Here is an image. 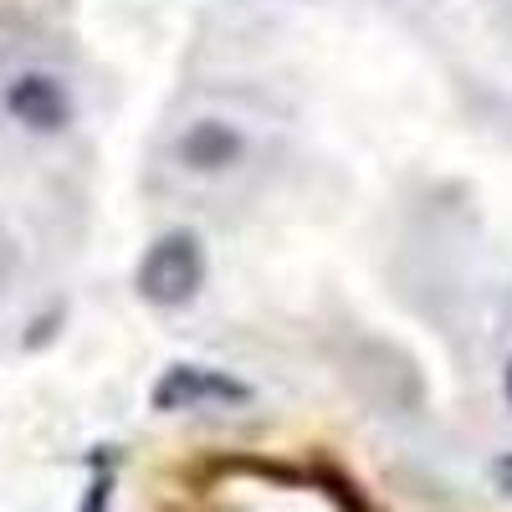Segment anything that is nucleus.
Returning <instances> with one entry per match:
<instances>
[{
    "label": "nucleus",
    "mask_w": 512,
    "mask_h": 512,
    "mask_svg": "<svg viewBox=\"0 0 512 512\" xmlns=\"http://www.w3.org/2000/svg\"><path fill=\"white\" fill-rule=\"evenodd\" d=\"M507 400H512V364H507Z\"/></svg>",
    "instance_id": "7"
},
{
    "label": "nucleus",
    "mask_w": 512,
    "mask_h": 512,
    "mask_svg": "<svg viewBox=\"0 0 512 512\" xmlns=\"http://www.w3.org/2000/svg\"><path fill=\"white\" fill-rule=\"evenodd\" d=\"M492 477H497V487H502V492H512V456H502V461L492 466Z\"/></svg>",
    "instance_id": "6"
},
{
    "label": "nucleus",
    "mask_w": 512,
    "mask_h": 512,
    "mask_svg": "<svg viewBox=\"0 0 512 512\" xmlns=\"http://www.w3.org/2000/svg\"><path fill=\"white\" fill-rule=\"evenodd\" d=\"M108 487H113V477H98V482L88 487V502H82V512H103V507H108Z\"/></svg>",
    "instance_id": "5"
},
{
    "label": "nucleus",
    "mask_w": 512,
    "mask_h": 512,
    "mask_svg": "<svg viewBox=\"0 0 512 512\" xmlns=\"http://www.w3.org/2000/svg\"><path fill=\"white\" fill-rule=\"evenodd\" d=\"M205 282V246L195 231H164L134 272V287L154 308H185Z\"/></svg>",
    "instance_id": "1"
},
{
    "label": "nucleus",
    "mask_w": 512,
    "mask_h": 512,
    "mask_svg": "<svg viewBox=\"0 0 512 512\" xmlns=\"http://www.w3.org/2000/svg\"><path fill=\"white\" fill-rule=\"evenodd\" d=\"M246 400H251V384L210 369V364H169L154 384V410H164V415L205 410V405H246Z\"/></svg>",
    "instance_id": "2"
},
{
    "label": "nucleus",
    "mask_w": 512,
    "mask_h": 512,
    "mask_svg": "<svg viewBox=\"0 0 512 512\" xmlns=\"http://www.w3.org/2000/svg\"><path fill=\"white\" fill-rule=\"evenodd\" d=\"M180 159L190 169H200V175H216V169H231L241 159V134L231 123H216V118H205L195 123L190 134L180 139Z\"/></svg>",
    "instance_id": "4"
},
{
    "label": "nucleus",
    "mask_w": 512,
    "mask_h": 512,
    "mask_svg": "<svg viewBox=\"0 0 512 512\" xmlns=\"http://www.w3.org/2000/svg\"><path fill=\"white\" fill-rule=\"evenodd\" d=\"M6 113L26 123L31 134H62L72 123V98L52 72H21L6 88Z\"/></svg>",
    "instance_id": "3"
}]
</instances>
